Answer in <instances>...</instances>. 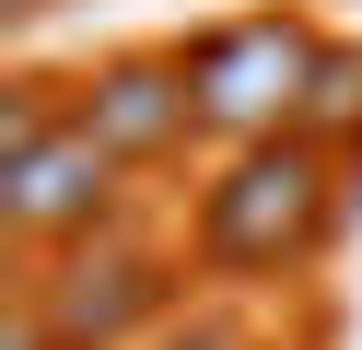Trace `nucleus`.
<instances>
[{"mask_svg":"<svg viewBox=\"0 0 362 350\" xmlns=\"http://www.w3.org/2000/svg\"><path fill=\"white\" fill-rule=\"evenodd\" d=\"M71 93V117L105 140L117 163H164L199 140V93H187V59H164V47H129V59H94Z\"/></svg>","mask_w":362,"mask_h":350,"instance_id":"39448f33","label":"nucleus"},{"mask_svg":"<svg viewBox=\"0 0 362 350\" xmlns=\"http://www.w3.org/2000/svg\"><path fill=\"white\" fill-rule=\"evenodd\" d=\"M292 140H315V152H339V140H351V152H362V47H351V35L315 47L304 105H292Z\"/></svg>","mask_w":362,"mask_h":350,"instance_id":"423d86ee","label":"nucleus"},{"mask_svg":"<svg viewBox=\"0 0 362 350\" xmlns=\"http://www.w3.org/2000/svg\"><path fill=\"white\" fill-rule=\"evenodd\" d=\"M0 350H59V327H47V303H35V292L0 303Z\"/></svg>","mask_w":362,"mask_h":350,"instance_id":"0eeeda50","label":"nucleus"},{"mask_svg":"<svg viewBox=\"0 0 362 350\" xmlns=\"http://www.w3.org/2000/svg\"><path fill=\"white\" fill-rule=\"evenodd\" d=\"M24 292L47 303V327H59V350H117L129 327H152L164 315V257L152 245H129V233H94V245H59V257H35L24 269Z\"/></svg>","mask_w":362,"mask_h":350,"instance_id":"20e7f679","label":"nucleus"},{"mask_svg":"<svg viewBox=\"0 0 362 350\" xmlns=\"http://www.w3.org/2000/svg\"><path fill=\"white\" fill-rule=\"evenodd\" d=\"M339 222H362V163H351V175H339Z\"/></svg>","mask_w":362,"mask_h":350,"instance_id":"1a4fd4ad","label":"nucleus"},{"mask_svg":"<svg viewBox=\"0 0 362 350\" xmlns=\"http://www.w3.org/2000/svg\"><path fill=\"white\" fill-rule=\"evenodd\" d=\"M35 12H47V0H0V23H35Z\"/></svg>","mask_w":362,"mask_h":350,"instance_id":"9d476101","label":"nucleus"},{"mask_svg":"<svg viewBox=\"0 0 362 350\" xmlns=\"http://www.w3.org/2000/svg\"><path fill=\"white\" fill-rule=\"evenodd\" d=\"M152 350H245V339H234V327H211V315H199V327H164Z\"/></svg>","mask_w":362,"mask_h":350,"instance_id":"6e6552de","label":"nucleus"},{"mask_svg":"<svg viewBox=\"0 0 362 350\" xmlns=\"http://www.w3.org/2000/svg\"><path fill=\"white\" fill-rule=\"evenodd\" d=\"M315 23L304 12H234V23H199L175 59H187L199 93V140H292V105H304V70H315Z\"/></svg>","mask_w":362,"mask_h":350,"instance_id":"7ed1b4c3","label":"nucleus"},{"mask_svg":"<svg viewBox=\"0 0 362 350\" xmlns=\"http://www.w3.org/2000/svg\"><path fill=\"white\" fill-rule=\"evenodd\" d=\"M117 187H129V163L71 117V93L12 82V117H0V222L24 233V257L117 233Z\"/></svg>","mask_w":362,"mask_h":350,"instance_id":"f03ea898","label":"nucleus"},{"mask_svg":"<svg viewBox=\"0 0 362 350\" xmlns=\"http://www.w3.org/2000/svg\"><path fill=\"white\" fill-rule=\"evenodd\" d=\"M327 233H339V163L315 140H245V152H222V175L187 210L199 269H222V280H281Z\"/></svg>","mask_w":362,"mask_h":350,"instance_id":"f257e3e1","label":"nucleus"}]
</instances>
